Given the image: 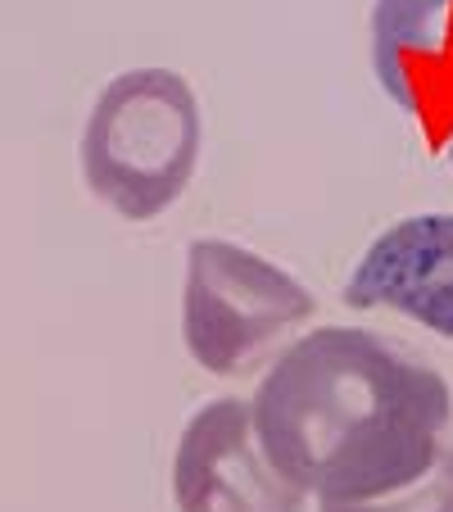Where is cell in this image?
<instances>
[{
	"label": "cell",
	"instance_id": "obj_2",
	"mask_svg": "<svg viewBox=\"0 0 453 512\" xmlns=\"http://www.w3.org/2000/svg\"><path fill=\"white\" fill-rule=\"evenodd\" d=\"M200 100L173 68H132L100 91L82 132V177L127 223L182 200L200 164Z\"/></svg>",
	"mask_w": 453,
	"mask_h": 512
},
{
	"label": "cell",
	"instance_id": "obj_1",
	"mask_svg": "<svg viewBox=\"0 0 453 512\" xmlns=\"http://www.w3.org/2000/svg\"><path fill=\"white\" fill-rule=\"evenodd\" d=\"M453 422L449 381L395 340L318 327L281 349L254 395V431L304 494L363 503L435 467Z\"/></svg>",
	"mask_w": 453,
	"mask_h": 512
},
{
	"label": "cell",
	"instance_id": "obj_3",
	"mask_svg": "<svg viewBox=\"0 0 453 512\" xmlns=\"http://www.w3.org/2000/svg\"><path fill=\"white\" fill-rule=\"evenodd\" d=\"M318 300L286 268L232 241H191L186 250L182 336L213 377H241L290 327L309 322Z\"/></svg>",
	"mask_w": 453,
	"mask_h": 512
},
{
	"label": "cell",
	"instance_id": "obj_8",
	"mask_svg": "<svg viewBox=\"0 0 453 512\" xmlns=\"http://www.w3.org/2000/svg\"><path fill=\"white\" fill-rule=\"evenodd\" d=\"M444 150H449V164H453V136H449V145H444Z\"/></svg>",
	"mask_w": 453,
	"mask_h": 512
},
{
	"label": "cell",
	"instance_id": "obj_5",
	"mask_svg": "<svg viewBox=\"0 0 453 512\" xmlns=\"http://www.w3.org/2000/svg\"><path fill=\"white\" fill-rule=\"evenodd\" d=\"M372 68L431 145L453 136V0H376Z\"/></svg>",
	"mask_w": 453,
	"mask_h": 512
},
{
	"label": "cell",
	"instance_id": "obj_6",
	"mask_svg": "<svg viewBox=\"0 0 453 512\" xmlns=\"http://www.w3.org/2000/svg\"><path fill=\"white\" fill-rule=\"evenodd\" d=\"M349 309H395L453 340V213H417L381 232L345 281Z\"/></svg>",
	"mask_w": 453,
	"mask_h": 512
},
{
	"label": "cell",
	"instance_id": "obj_7",
	"mask_svg": "<svg viewBox=\"0 0 453 512\" xmlns=\"http://www.w3.org/2000/svg\"><path fill=\"white\" fill-rule=\"evenodd\" d=\"M318 512H453V440H444L435 467L422 481L408 485V490L381 494V499H363V503L322 499Z\"/></svg>",
	"mask_w": 453,
	"mask_h": 512
},
{
	"label": "cell",
	"instance_id": "obj_4",
	"mask_svg": "<svg viewBox=\"0 0 453 512\" xmlns=\"http://www.w3.org/2000/svg\"><path fill=\"white\" fill-rule=\"evenodd\" d=\"M173 494L177 512H304V490L268 463L245 399H213L186 422Z\"/></svg>",
	"mask_w": 453,
	"mask_h": 512
}]
</instances>
